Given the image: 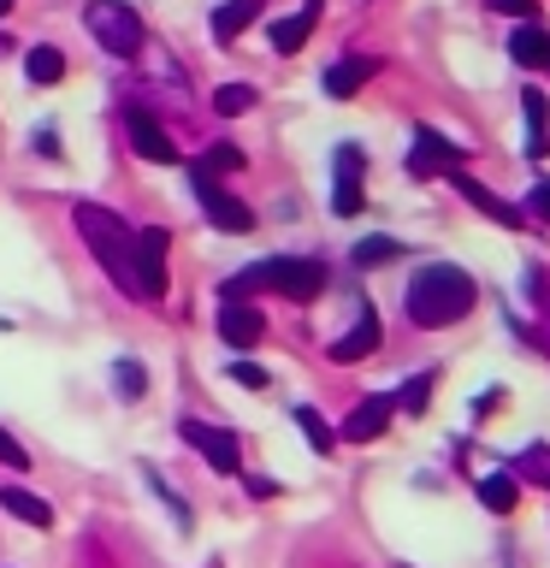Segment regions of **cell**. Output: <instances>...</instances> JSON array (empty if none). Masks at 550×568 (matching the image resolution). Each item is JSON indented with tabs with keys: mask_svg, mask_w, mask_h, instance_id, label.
<instances>
[{
	"mask_svg": "<svg viewBox=\"0 0 550 568\" xmlns=\"http://www.w3.org/2000/svg\"><path fill=\"white\" fill-rule=\"evenodd\" d=\"M71 220H78V237L89 243V255L106 266V278H113L124 296H131V302H154L149 278H142V266H136V231L124 225L113 207L78 202V207H71Z\"/></svg>",
	"mask_w": 550,
	"mask_h": 568,
	"instance_id": "obj_1",
	"label": "cell"
},
{
	"mask_svg": "<svg viewBox=\"0 0 550 568\" xmlns=\"http://www.w3.org/2000/svg\"><path fill=\"white\" fill-rule=\"evenodd\" d=\"M473 302H479L473 273H461L450 261L420 266V273L408 278V320H415V326H456L461 314H473Z\"/></svg>",
	"mask_w": 550,
	"mask_h": 568,
	"instance_id": "obj_2",
	"label": "cell"
},
{
	"mask_svg": "<svg viewBox=\"0 0 550 568\" xmlns=\"http://www.w3.org/2000/svg\"><path fill=\"white\" fill-rule=\"evenodd\" d=\"M326 266L319 261H291V255H278V261H255V266H243V273H231L225 278V302H248L255 291H278V296H291V302H314L319 291H326Z\"/></svg>",
	"mask_w": 550,
	"mask_h": 568,
	"instance_id": "obj_3",
	"label": "cell"
},
{
	"mask_svg": "<svg viewBox=\"0 0 550 568\" xmlns=\"http://www.w3.org/2000/svg\"><path fill=\"white\" fill-rule=\"evenodd\" d=\"M83 30L95 36V48H106L113 60H136V53L149 48L136 7H124V0H89V7H83Z\"/></svg>",
	"mask_w": 550,
	"mask_h": 568,
	"instance_id": "obj_4",
	"label": "cell"
},
{
	"mask_svg": "<svg viewBox=\"0 0 550 568\" xmlns=\"http://www.w3.org/2000/svg\"><path fill=\"white\" fill-rule=\"evenodd\" d=\"M190 190H195V202H202V213H207V220L220 225V231H231V237H243V231H255V213H248V207H243L231 190H220V184H213V178H190Z\"/></svg>",
	"mask_w": 550,
	"mask_h": 568,
	"instance_id": "obj_5",
	"label": "cell"
},
{
	"mask_svg": "<svg viewBox=\"0 0 550 568\" xmlns=\"http://www.w3.org/2000/svg\"><path fill=\"white\" fill-rule=\"evenodd\" d=\"M177 438H184L190 450H202L213 474H237V438L220 433V426H207V420H184V426H177Z\"/></svg>",
	"mask_w": 550,
	"mask_h": 568,
	"instance_id": "obj_6",
	"label": "cell"
},
{
	"mask_svg": "<svg viewBox=\"0 0 550 568\" xmlns=\"http://www.w3.org/2000/svg\"><path fill=\"white\" fill-rule=\"evenodd\" d=\"M124 136H131V149H136L142 160H154V166H172V160H177V142L160 131V124L142 113V106H124Z\"/></svg>",
	"mask_w": 550,
	"mask_h": 568,
	"instance_id": "obj_7",
	"label": "cell"
},
{
	"mask_svg": "<svg viewBox=\"0 0 550 568\" xmlns=\"http://www.w3.org/2000/svg\"><path fill=\"white\" fill-rule=\"evenodd\" d=\"M373 78H379V60H373V53H349V60L326 65V95L332 101H355Z\"/></svg>",
	"mask_w": 550,
	"mask_h": 568,
	"instance_id": "obj_8",
	"label": "cell"
},
{
	"mask_svg": "<svg viewBox=\"0 0 550 568\" xmlns=\"http://www.w3.org/2000/svg\"><path fill=\"white\" fill-rule=\"evenodd\" d=\"M220 337L231 349H255L266 337V320H261L255 302H225V308H220Z\"/></svg>",
	"mask_w": 550,
	"mask_h": 568,
	"instance_id": "obj_9",
	"label": "cell"
},
{
	"mask_svg": "<svg viewBox=\"0 0 550 568\" xmlns=\"http://www.w3.org/2000/svg\"><path fill=\"white\" fill-rule=\"evenodd\" d=\"M361 166H367V160H361V149H355V142H344V149H337V195H332V213H344V220H349V213H361Z\"/></svg>",
	"mask_w": 550,
	"mask_h": 568,
	"instance_id": "obj_10",
	"label": "cell"
},
{
	"mask_svg": "<svg viewBox=\"0 0 550 568\" xmlns=\"http://www.w3.org/2000/svg\"><path fill=\"white\" fill-rule=\"evenodd\" d=\"M461 149L456 142H444L438 131H415V149H408V172L415 178H432V172H456Z\"/></svg>",
	"mask_w": 550,
	"mask_h": 568,
	"instance_id": "obj_11",
	"label": "cell"
},
{
	"mask_svg": "<svg viewBox=\"0 0 550 568\" xmlns=\"http://www.w3.org/2000/svg\"><path fill=\"white\" fill-rule=\"evenodd\" d=\"M390 415H397V397H367V403H355L349 420H344V438H349V444H373V438L390 426Z\"/></svg>",
	"mask_w": 550,
	"mask_h": 568,
	"instance_id": "obj_12",
	"label": "cell"
},
{
	"mask_svg": "<svg viewBox=\"0 0 550 568\" xmlns=\"http://www.w3.org/2000/svg\"><path fill=\"white\" fill-rule=\"evenodd\" d=\"M136 266H142V278H149V291L160 302V296H166V231H160V225L136 231Z\"/></svg>",
	"mask_w": 550,
	"mask_h": 568,
	"instance_id": "obj_13",
	"label": "cell"
},
{
	"mask_svg": "<svg viewBox=\"0 0 550 568\" xmlns=\"http://www.w3.org/2000/svg\"><path fill=\"white\" fill-rule=\"evenodd\" d=\"M379 337H385L379 314H373V308H361V320H355V326H349V332L332 344V362H361V355H373V349H379Z\"/></svg>",
	"mask_w": 550,
	"mask_h": 568,
	"instance_id": "obj_14",
	"label": "cell"
},
{
	"mask_svg": "<svg viewBox=\"0 0 550 568\" xmlns=\"http://www.w3.org/2000/svg\"><path fill=\"white\" fill-rule=\"evenodd\" d=\"M314 24H319V0H302L291 18H278V24H273V48L278 53H302V48H308V36H314Z\"/></svg>",
	"mask_w": 550,
	"mask_h": 568,
	"instance_id": "obj_15",
	"label": "cell"
},
{
	"mask_svg": "<svg viewBox=\"0 0 550 568\" xmlns=\"http://www.w3.org/2000/svg\"><path fill=\"white\" fill-rule=\"evenodd\" d=\"M509 60L527 65V71H550V30H539V24H515V36H509Z\"/></svg>",
	"mask_w": 550,
	"mask_h": 568,
	"instance_id": "obj_16",
	"label": "cell"
},
{
	"mask_svg": "<svg viewBox=\"0 0 550 568\" xmlns=\"http://www.w3.org/2000/svg\"><path fill=\"white\" fill-rule=\"evenodd\" d=\"M261 7L266 0H220V7H213V42H237V36L261 18Z\"/></svg>",
	"mask_w": 550,
	"mask_h": 568,
	"instance_id": "obj_17",
	"label": "cell"
},
{
	"mask_svg": "<svg viewBox=\"0 0 550 568\" xmlns=\"http://www.w3.org/2000/svg\"><path fill=\"white\" fill-rule=\"evenodd\" d=\"M456 190H461V202H468V207H479L486 220L509 225V231H521V207H509L503 195H491L486 184H473V178H456Z\"/></svg>",
	"mask_w": 550,
	"mask_h": 568,
	"instance_id": "obj_18",
	"label": "cell"
},
{
	"mask_svg": "<svg viewBox=\"0 0 550 568\" xmlns=\"http://www.w3.org/2000/svg\"><path fill=\"white\" fill-rule=\"evenodd\" d=\"M0 509L18 515L24 527H53V509H48V497H35L24 486H0Z\"/></svg>",
	"mask_w": 550,
	"mask_h": 568,
	"instance_id": "obj_19",
	"label": "cell"
},
{
	"mask_svg": "<svg viewBox=\"0 0 550 568\" xmlns=\"http://www.w3.org/2000/svg\"><path fill=\"white\" fill-rule=\"evenodd\" d=\"M243 166V149L237 142H213V149H202L190 160V178H213V184H220L225 172H237Z\"/></svg>",
	"mask_w": 550,
	"mask_h": 568,
	"instance_id": "obj_20",
	"label": "cell"
},
{
	"mask_svg": "<svg viewBox=\"0 0 550 568\" xmlns=\"http://www.w3.org/2000/svg\"><path fill=\"white\" fill-rule=\"evenodd\" d=\"M521 113H527V154L544 160L550 136H544V95H539V89H527V95H521Z\"/></svg>",
	"mask_w": 550,
	"mask_h": 568,
	"instance_id": "obj_21",
	"label": "cell"
},
{
	"mask_svg": "<svg viewBox=\"0 0 550 568\" xmlns=\"http://www.w3.org/2000/svg\"><path fill=\"white\" fill-rule=\"evenodd\" d=\"M515 497H521V491H515V474H486V479H479V504H486L491 515H509Z\"/></svg>",
	"mask_w": 550,
	"mask_h": 568,
	"instance_id": "obj_22",
	"label": "cell"
},
{
	"mask_svg": "<svg viewBox=\"0 0 550 568\" xmlns=\"http://www.w3.org/2000/svg\"><path fill=\"white\" fill-rule=\"evenodd\" d=\"M24 71H30V83H60L65 78V53L60 48H30Z\"/></svg>",
	"mask_w": 550,
	"mask_h": 568,
	"instance_id": "obj_23",
	"label": "cell"
},
{
	"mask_svg": "<svg viewBox=\"0 0 550 568\" xmlns=\"http://www.w3.org/2000/svg\"><path fill=\"white\" fill-rule=\"evenodd\" d=\"M255 106V89L248 83H225V89H213V113H225V119H237Z\"/></svg>",
	"mask_w": 550,
	"mask_h": 568,
	"instance_id": "obj_24",
	"label": "cell"
},
{
	"mask_svg": "<svg viewBox=\"0 0 550 568\" xmlns=\"http://www.w3.org/2000/svg\"><path fill=\"white\" fill-rule=\"evenodd\" d=\"M296 426H302V438H308V444H314L319 456L332 450V426L319 420V408H308V403H302V408H296Z\"/></svg>",
	"mask_w": 550,
	"mask_h": 568,
	"instance_id": "obj_25",
	"label": "cell"
},
{
	"mask_svg": "<svg viewBox=\"0 0 550 568\" xmlns=\"http://www.w3.org/2000/svg\"><path fill=\"white\" fill-rule=\"evenodd\" d=\"M403 248L390 243V237H367V243H355V266H385V261H397Z\"/></svg>",
	"mask_w": 550,
	"mask_h": 568,
	"instance_id": "obj_26",
	"label": "cell"
},
{
	"mask_svg": "<svg viewBox=\"0 0 550 568\" xmlns=\"http://www.w3.org/2000/svg\"><path fill=\"white\" fill-rule=\"evenodd\" d=\"M426 403H432V373H415V379L403 385V397H397V408H408V415H420Z\"/></svg>",
	"mask_w": 550,
	"mask_h": 568,
	"instance_id": "obj_27",
	"label": "cell"
},
{
	"mask_svg": "<svg viewBox=\"0 0 550 568\" xmlns=\"http://www.w3.org/2000/svg\"><path fill=\"white\" fill-rule=\"evenodd\" d=\"M515 474H532L539 486H550V450H544V444H532V450H521V462H515Z\"/></svg>",
	"mask_w": 550,
	"mask_h": 568,
	"instance_id": "obj_28",
	"label": "cell"
},
{
	"mask_svg": "<svg viewBox=\"0 0 550 568\" xmlns=\"http://www.w3.org/2000/svg\"><path fill=\"white\" fill-rule=\"evenodd\" d=\"M113 379H119V397H142V390H149V373H142L136 362H119Z\"/></svg>",
	"mask_w": 550,
	"mask_h": 568,
	"instance_id": "obj_29",
	"label": "cell"
},
{
	"mask_svg": "<svg viewBox=\"0 0 550 568\" xmlns=\"http://www.w3.org/2000/svg\"><path fill=\"white\" fill-rule=\"evenodd\" d=\"M225 379H237L243 390H266V367H255V362H231Z\"/></svg>",
	"mask_w": 550,
	"mask_h": 568,
	"instance_id": "obj_30",
	"label": "cell"
},
{
	"mask_svg": "<svg viewBox=\"0 0 550 568\" xmlns=\"http://www.w3.org/2000/svg\"><path fill=\"white\" fill-rule=\"evenodd\" d=\"M0 462H7V468H30V456H24V444H18L7 426H0Z\"/></svg>",
	"mask_w": 550,
	"mask_h": 568,
	"instance_id": "obj_31",
	"label": "cell"
},
{
	"mask_svg": "<svg viewBox=\"0 0 550 568\" xmlns=\"http://www.w3.org/2000/svg\"><path fill=\"white\" fill-rule=\"evenodd\" d=\"M497 12H509V18H521V24H532V18H539V7H532V0H491Z\"/></svg>",
	"mask_w": 550,
	"mask_h": 568,
	"instance_id": "obj_32",
	"label": "cell"
},
{
	"mask_svg": "<svg viewBox=\"0 0 550 568\" xmlns=\"http://www.w3.org/2000/svg\"><path fill=\"white\" fill-rule=\"evenodd\" d=\"M527 202H532V213H539V220H550V178H539V184H532Z\"/></svg>",
	"mask_w": 550,
	"mask_h": 568,
	"instance_id": "obj_33",
	"label": "cell"
},
{
	"mask_svg": "<svg viewBox=\"0 0 550 568\" xmlns=\"http://www.w3.org/2000/svg\"><path fill=\"white\" fill-rule=\"evenodd\" d=\"M7 48H12V36H7V30H0V53H7Z\"/></svg>",
	"mask_w": 550,
	"mask_h": 568,
	"instance_id": "obj_34",
	"label": "cell"
},
{
	"mask_svg": "<svg viewBox=\"0 0 550 568\" xmlns=\"http://www.w3.org/2000/svg\"><path fill=\"white\" fill-rule=\"evenodd\" d=\"M0 12H12V0H0Z\"/></svg>",
	"mask_w": 550,
	"mask_h": 568,
	"instance_id": "obj_35",
	"label": "cell"
}]
</instances>
